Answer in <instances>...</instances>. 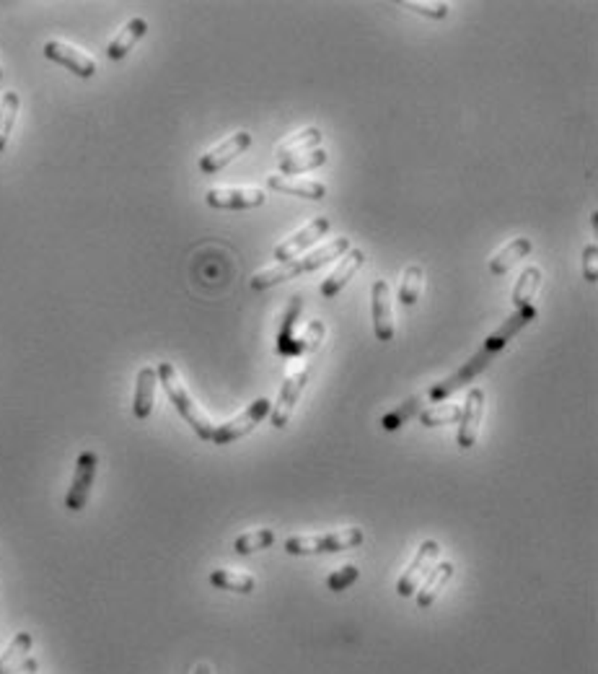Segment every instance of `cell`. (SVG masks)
Wrapping results in <instances>:
<instances>
[{"instance_id": "6da1fadb", "label": "cell", "mask_w": 598, "mask_h": 674, "mask_svg": "<svg viewBox=\"0 0 598 674\" xmlns=\"http://www.w3.org/2000/svg\"><path fill=\"white\" fill-rule=\"evenodd\" d=\"M353 246H350V239L339 237V239H331L327 245H322L319 249L303 254V257H296V260H288V262H277L272 268H265L259 270L257 276L251 277V288L254 291H265V288H272L277 283H285L291 277L300 276V273H311V270H319L322 265H327L330 260H339L342 254H347Z\"/></svg>"}, {"instance_id": "7a4b0ae2", "label": "cell", "mask_w": 598, "mask_h": 674, "mask_svg": "<svg viewBox=\"0 0 598 674\" xmlns=\"http://www.w3.org/2000/svg\"><path fill=\"white\" fill-rule=\"evenodd\" d=\"M155 371H158V381L163 384V389H166V395L171 399V405L177 407V413L192 426V430H195L203 441H210L215 426H212V421L208 418V413H205V410L192 399V395L187 392V387H184L179 371L174 368V364H161Z\"/></svg>"}, {"instance_id": "3957f363", "label": "cell", "mask_w": 598, "mask_h": 674, "mask_svg": "<svg viewBox=\"0 0 598 674\" xmlns=\"http://www.w3.org/2000/svg\"><path fill=\"white\" fill-rule=\"evenodd\" d=\"M363 542V529L347 526L337 529L330 534H303V537H288L285 540V552L288 555H322V552H339L353 550Z\"/></svg>"}, {"instance_id": "277c9868", "label": "cell", "mask_w": 598, "mask_h": 674, "mask_svg": "<svg viewBox=\"0 0 598 674\" xmlns=\"http://www.w3.org/2000/svg\"><path fill=\"white\" fill-rule=\"evenodd\" d=\"M269 410H272V402H269L267 397L254 399V402H251L243 413H239L236 418L226 421L223 426H215L210 441L218 444V446H226V444H231V441H239V438L249 436L251 430L257 429V426L267 418Z\"/></svg>"}, {"instance_id": "5b68a950", "label": "cell", "mask_w": 598, "mask_h": 674, "mask_svg": "<svg viewBox=\"0 0 598 674\" xmlns=\"http://www.w3.org/2000/svg\"><path fill=\"white\" fill-rule=\"evenodd\" d=\"M265 189L259 187H212L208 189L205 200L210 208L218 211H246V208H259L265 203Z\"/></svg>"}, {"instance_id": "8992f818", "label": "cell", "mask_w": 598, "mask_h": 674, "mask_svg": "<svg viewBox=\"0 0 598 674\" xmlns=\"http://www.w3.org/2000/svg\"><path fill=\"white\" fill-rule=\"evenodd\" d=\"M492 358H495V353H490V350H479L477 356H474L469 364H464V366L458 368L453 376L443 379V381H438V384H433V387L427 389V399H430V402H441V399L450 397L453 392L464 389V387H466L474 376H479L484 368L492 364Z\"/></svg>"}, {"instance_id": "52a82bcc", "label": "cell", "mask_w": 598, "mask_h": 674, "mask_svg": "<svg viewBox=\"0 0 598 674\" xmlns=\"http://www.w3.org/2000/svg\"><path fill=\"white\" fill-rule=\"evenodd\" d=\"M306 381H308V366L303 364V366L296 368V371L285 379V384L280 387L277 402L272 405V426L277 430L285 429L288 421L293 418V410H296V405H299L300 392H303Z\"/></svg>"}, {"instance_id": "ba28073f", "label": "cell", "mask_w": 598, "mask_h": 674, "mask_svg": "<svg viewBox=\"0 0 598 674\" xmlns=\"http://www.w3.org/2000/svg\"><path fill=\"white\" fill-rule=\"evenodd\" d=\"M441 552V545L435 540H425L418 548V555L412 558V563L407 566V571L402 574V579L396 582V594L399 597H412L419 589V583L425 582V576L430 574L435 558Z\"/></svg>"}, {"instance_id": "9c48e42d", "label": "cell", "mask_w": 598, "mask_h": 674, "mask_svg": "<svg viewBox=\"0 0 598 674\" xmlns=\"http://www.w3.org/2000/svg\"><path fill=\"white\" fill-rule=\"evenodd\" d=\"M96 467H99V457L93 452H81L78 461H76V472H73V483L70 491L65 495V506L70 511H81L86 509L91 495V485L96 477Z\"/></svg>"}, {"instance_id": "30bf717a", "label": "cell", "mask_w": 598, "mask_h": 674, "mask_svg": "<svg viewBox=\"0 0 598 674\" xmlns=\"http://www.w3.org/2000/svg\"><path fill=\"white\" fill-rule=\"evenodd\" d=\"M251 146V135L246 130L234 132L231 138H226L223 143H218L215 148H210L208 154L200 156V169L205 174H218L220 169H226L231 161H236L246 148Z\"/></svg>"}, {"instance_id": "8fae6325", "label": "cell", "mask_w": 598, "mask_h": 674, "mask_svg": "<svg viewBox=\"0 0 598 674\" xmlns=\"http://www.w3.org/2000/svg\"><path fill=\"white\" fill-rule=\"evenodd\" d=\"M330 231V218L319 215L314 218L311 223H306L300 231H296L293 237H288L283 245L275 246V260L277 262H288V260H296L303 249H308L311 245H316L324 234Z\"/></svg>"}, {"instance_id": "7c38bea8", "label": "cell", "mask_w": 598, "mask_h": 674, "mask_svg": "<svg viewBox=\"0 0 598 674\" xmlns=\"http://www.w3.org/2000/svg\"><path fill=\"white\" fill-rule=\"evenodd\" d=\"M44 58L47 60H55L65 65L68 70H73L78 78H91L96 73V60L86 55L84 50L68 44V42H60V39H50L44 44Z\"/></svg>"}, {"instance_id": "4fadbf2b", "label": "cell", "mask_w": 598, "mask_h": 674, "mask_svg": "<svg viewBox=\"0 0 598 674\" xmlns=\"http://www.w3.org/2000/svg\"><path fill=\"white\" fill-rule=\"evenodd\" d=\"M482 415H484V392L482 389H472L466 395V402L461 407V415H458V446L466 452L474 446L479 436V426H482Z\"/></svg>"}, {"instance_id": "5bb4252c", "label": "cell", "mask_w": 598, "mask_h": 674, "mask_svg": "<svg viewBox=\"0 0 598 674\" xmlns=\"http://www.w3.org/2000/svg\"><path fill=\"white\" fill-rule=\"evenodd\" d=\"M371 301H373V330H376V337L389 342L394 337V309H391V291L387 280H376L373 283V293H371Z\"/></svg>"}, {"instance_id": "9a60e30c", "label": "cell", "mask_w": 598, "mask_h": 674, "mask_svg": "<svg viewBox=\"0 0 598 674\" xmlns=\"http://www.w3.org/2000/svg\"><path fill=\"white\" fill-rule=\"evenodd\" d=\"M537 319V309L534 307H526V309H515V314H510L508 319L492 333V335L487 337V342H484V350H490V353H500L506 345H508L513 337L518 335L523 327H529L531 322Z\"/></svg>"}, {"instance_id": "2e32d148", "label": "cell", "mask_w": 598, "mask_h": 674, "mask_svg": "<svg viewBox=\"0 0 598 674\" xmlns=\"http://www.w3.org/2000/svg\"><path fill=\"white\" fill-rule=\"evenodd\" d=\"M363 262H365V252H363V249H350L347 254H342V257H339V265H337L330 276H327V280L322 283V296H324V299H334V296L347 285V280L363 268Z\"/></svg>"}, {"instance_id": "e0dca14e", "label": "cell", "mask_w": 598, "mask_h": 674, "mask_svg": "<svg viewBox=\"0 0 598 674\" xmlns=\"http://www.w3.org/2000/svg\"><path fill=\"white\" fill-rule=\"evenodd\" d=\"M267 187L275 192H285L293 197H306V200H322L327 195V187L314 180H300V177H283V174H269Z\"/></svg>"}, {"instance_id": "ac0fdd59", "label": "cell", "mask_w": 598, "mask_h": 674, "mask_svg": "<svg viewBox=\"0 0 598 674\" xmlns=\"http://www.w3.org/2000/svg\"><path fill=\"white\" fill-rule=\"evenodd\" d=\"M155 384H158V371L153 366H143L138 371V384H135V399H132V413L138 421H146L153 413L155 402Z\"/></svg>"}, {"instance_id": "d6986e66", "label": "cell", "mask_w": 598, "mask_h": 674, "mask_svg": "<svg viewBox=\"0 0 598 674\" xmlns=\"http://www.w3.org/2000/svg\"><path fill=\"white\" fill-rule=\"evenodd\" d=\"M146 31H148V21L146 19H130L127 24H124V29L109 42V47H107V58L109 60H122V58H127V52L146 36Z\"/></svg>"}, {"instance_id": "ffe728a7", "label": "cell", "mask_w": 598, "mask_h": 674, "mask_svg": "<svg viewBox=\"0 0 598 674\" xmlns=\"http://www.w3.org/2000/svg\"><path fill=\"white\" fill-rule=\"evenodd\" d=\"M450 576H453V563H449V560L441 563V566H435V568H430V574L425 576V582L419 583V589L415 591L419 607H430L438 599V594L446 589Z\"/></svg>"}, {"instance_id": "44dd1931", "label": "cell", "mask_w": 598, "mask_h": 674, "mask_svg": "<svg viewBox=\"0 0 598 674\" xmlns=\"http://www.w3.org/2000/svg\"><path fill=\"white\" fill-rule=\"evenodd\" d=\"M300 309H303V299H300V296H293L291 304H288L285 317H283L280 335H277V353H280V356H299V353H303L300 342L293 337V327H296V319H299Z\"/></svg>"}, {"instance_id": "7402d4cb", "label": "cell", "mask_w": 598, "mask_h": 674, "mask_svg": "<svg viewBox=\"0 0 598 674\" xmlns=\"http://www.w3.org/2000/svg\"><path fill=\"white\" fill-rule=\"evenodd\" d=\"M319 146H322V130H319V127H306V130H300L296 135H291L288 140H283V143L275 148V156H277L280 161H288V158H293V156L314 151V148H319Z\"/></svg>"}, {"instance_id": "603a6c76", "label": "cell", "mask_w": 598, "mask_h": 674, "mask_svg": "<svg viewBox=\"0 0 598 674\" xmlns=\"http://www.w3.org/2000/svg\"><path fill=\"white\" fill-rule=\"evenodd\" d=\"M534 249V245L529 242V239H513L508 246H503L492 260H490V273H495V276H506L513 265H518L529 252Z\"/></svg>"}, {"instance_id": "cb8c5ba5", "label": "cell", "mask_w": 598, "mask_h": 674, "mask_svg": "<svg viewBox=\"0 0 598 674\" xmlns=\"http://www.w3.org/2000/svg\"><path fill=\"white\" fill-rule=\"evenodd\" d=\"M538 288H541V270L537 265H529L518 280H515V288H513V304L515 309H526L534 307V299H537Z\"/></svg>"}, {"instance_id": "d4e9b609", "label": "cell", "mask_w": 598, "mask_h": 674, "mask_svg": "<svg viewBox=\"0 0 598 674\" xmlns=\"http://www.w3.org/2000/svg\"><path fill=\"white\" fill-rule=\"evenodd\" d=\"M425 288V270L419 265H410L404 273H402V280H399V293H396V301L402 307H415L419 301V293Z\"/></svg>"}, {"instance_id": "484cf974", "label": "cell", "mask_w": 598, "mask_h": 674, "mask_svg": "<svg viewBox=\"0 0 598 674\" xmlns=\"http://www.w3.org/2000/svg\"><path fill=\"white\" fill-rule=\"evenodd\" d=\"M31 648V633H19L8 648L3 651L0 656V674H13L24 662H27V654Z\"/></svg>"}, {"instance_id": "4316f807", "label": "cell", "mask_w": 598, "mask_h": 674, "mask_svg": "<svg viewBox=\"0 0 598 674\" xmlns=\"http://www.w3.org/2000/svg\"><path fill=\"white\" fill-rule=\"evenodd\" d=\"M210 583H212V586H218V589H226V591H239V594H251V591H254V586H257L249 574L226 571V568L210 571Z\"/></svg>"}, {"instance_id": "83f0119b", "label": "cell", "mask_w": 598, "mask_h": 674, "mask_svg": "<svg viewBox=\"0 0 598 674\" xmlns=\"http://www.w3.org/2000/svg\"><path fill=\"white\" fill-rule=\"evenodd\" d=\"M327 164V151L324 148H314V151H306V154L293 156L288 161H280V174H303V172H311V169H319Z\"/></svg>"}, {"instance_id": "f1b7e54d", "label": "cell", "mask_w": 598, "mask_h": 674, "mask_svg": "<svg viewBox=\"0 0 598 674\" xmlns=\"http://www.w3.org/2000/svg\"><path fill=\"white\" fill-rule=\"evenodd\" d=\"M19 93L16 92H5L3 99H0V154L5 151L8 146V138H11V130L16 124V115H19Z\"/></svg>"}, {"instance_id": "f546056e", "label": "cell", "mask_w": 598, "mask_h": 674, "mask_svg": "<svg viewBox=\"0 0 598 674\" xmlns=\"http://www.w3.org/2000/svg\"><path fill=\"white\" fill-rule=\"evenodd\" d=\"M272 542H275V532L272 529H254V532H246V534L236 537L234 552L236 555H251V552L257 550H267Z\"/></svg>"}, {"instance_id": "4dcf8cb0", "label": "cell", "mask_w": 598, "mask_h": 674, "mask_svg": "<svg viewBox=\"0 0 598 674\" xmlns=\"http://www.w3.org/2000/svg\"><path fill=\"white\" fill-rule=\"evenodd\" d=\"M425 399V395H418V397H412V399H407L404 405H399V407H394L391 413H387L384 418H381V426H384V430H399L415 413H418L419 407V402Z\"/></svg>"}, {"instance_id": "1f68e13d", "label": "cell", "mask_w": 598, "mask_h": 674, "mask_svg": "<svg viewBox=\"0 0 598 674\" xmlns=\"http://www.w3.org/2000/svg\"><path fill=\"white\" fill-rule=\"evenodd\" d=\"M461 415V407L458 405H433L427 410H422L419 421L422 426L427 429H435V426H446V423H456Z\"/></svg>"}, {"instance_id": "d6a6232c", "label": "cell", "mask_w": 598, "mask_h": 674, "mask_svg": "<svg viewBox=\"0 0 598 674\" xmlns=\"http://www.w3.org/2000/svg\"><path fill=\"white\" fill-rule=\"evenodd\" d=\"M358 579H360L358 566H342V568H337L334 574H330L327 586H330L331 591H345V589H350V586L358 582Z\"/></svg>"}, {"instance_id": "836d02e7", "label": "cell", "mask_w": 598, "mask_h": 674, "mask_svg": "<svg viewBox=\"0 0 598 674\" xmlns=\"http://www.w3.org/2000/svg\"><path fill=\"white\" fill-rule=\"evenodd\" d=\"M404 8L415 11V13H422V16H430V19H446L449 16V3H419V0H407L402 3Z\"/></svg>"}, {"instance_id": "e575fe53", "label": "cell", "mask_w": 598, "mask_h": 674, "mask_svg": "<svg viewBox=\"0 0 598 674\" xmlns=\"http://www.w3.org/2000/svg\"><path fill=\"white\" fill-rule=\"evenodd\" d=\"M324 340V325L316 319V322H311L306 330H303V337H300V348L303 350H314V348H319V342Z\"/></svg>"}, {"instance_id": "d590c367", "label": "cell", "mask_w": 598, "mask_h": 674, "mask_svg": "<svg viewBox=\"0 0 598 674\" xmlns=\"http://www.w3.org/2000/svg\"><path fill=\"white\" fill-rule=\"evenodd\" d=\"M598 246L596 245H588L583 249V276L588 283H596L598 280Z\"/></svg>"}, {"instance_id": "8d00e7d4", "label": "cell", "mask_w": 598, "mask_h": 674, "mask_svg": "<svg viewBox=\"0 0 598 674\" xmlns=\"http://www.w3.org/2000/svg\"><path fill=\"white\" fill-rule=\"evenodd\" d=\"M36 670H39V662L36 659H27L13 674H36Z\"/></svg>"}, {"instance_id": "74e56055", "label": "cell", "mask_w": 598, "mask_h": 674, "mask_svg": "<svg viewBox=\"0 0 598 674\" xmlns=\"http://www.w3.org/2000/svg\"><path fill=\"white\" fill-rule=\"evenodd\" d=\"M195 674H212V672H210L208 664H197V667H195Z\"/></svg>"}, {"instance_id": "f35d334b", "label": "cell", "mask_w": 598, "mask_h": 674, "mask_svg": "<svg viewBox=\"0 0 598 674\" xmlns=\"http://www.w3.org/2000/svg\"><path fill=\"white\" fill-rule=\"evenodd\" d=\"M0 78H3V68H0Z\"/></svg>"}]
</instances>
